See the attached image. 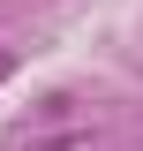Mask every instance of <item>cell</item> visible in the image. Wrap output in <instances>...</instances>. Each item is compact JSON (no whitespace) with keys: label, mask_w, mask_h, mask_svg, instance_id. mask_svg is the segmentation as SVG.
<instances>
[{"label":"cell","mask_w":143,"mask_h":151,"mask_svg":"<svg viewBox=\"0 0 143 151\" xmlns=\"http://www.w3.org/2000/svg\"><path fill=\"white\" fill-rule=\"evenodd\" d=\"M8 68H15V60H8V53H0V76H8Z\"/></svg>","instance_id":"obj_1"}]
</instances>
